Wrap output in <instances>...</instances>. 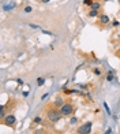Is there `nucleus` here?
Instances as JSON below:
<instances>
[{
    "instance_id": "f257e3e1",
    "label": "nucleus",
    "mask_w": 120,
    "mask_h": 134,
    "mask_svg": "<svg viewBox=\"0 0 120 134\" xmlns=\"http://www.w3.org/2000/svg\"><path fill=\"white\" fill-rule=\"evenodd\" d=\"M46 116H48V120H49V122L56 123V122H59V120L62 119L63 115L60 114V109L53 108V109H49V111H46Z\"/></svg>"
},
{
    "instance_id": "f03ea898",
    "label": "nucleus",
    "mask_w": 120,
    "mask_h": 134,
    "mask_svg": "<svg viewBox=\"0 0 120 134\" xmlns=\"http://www.w3.org/2000/svg\"><path fill=\"white\" fill-rule=\"evenodd\" d=\"M59 109H60V114H62L63 116H70L74 112V105H72L71 103H64Z\"/></svg>"
},
{
    "instance_id": "7ed1b4c3",
    "label": "nucleus",
    "mask_w": 120,
    "mask_h": 134,
    "mask_svg": "<svg viewBox=\"0 0 120 134\" xmlns=\"http://www.w3.org/2000/svg\"><path fill=\"white\" fill-rule=\"evenodd\" d=\"M92 126H93L92 122L83 123L82 126L78 127V134H92Z\"/></svg>"
},
{
    "instance_id": "20e7f679",
    "label": "nucleus",
    "mask_w": 120,
    "mask_h": 134,
    "mask_svg": "<svg viewBox=\"0 0 120 134\" xmlns=\"http://www.w3.org/2000/svg\"><path fill=\"white\" fill-rule=\"evenodd\" d=\"M3 122H4L6 126H10V127H14L15 123H16V118L14 115H7L4 119H3Z\"/></svg>"
},
{
    "instance_id": "39448f33",
    "label": "nucleus",
    "mask_w": 120,
    "mask_h": 134,
    "mask_svg": "<svg viewBox=\"0 0 120 134\" xmlns=\"http://www.w3.org/2000/svg\"><path fill=\"white\" fill-rule=\"evenodd\" d=\"M109 22H111V19H109L108 15H105V14L100 15V23H101V25H106V23H109Z\"/></svg>"
},
{
    "instance_id": "423d86ee",
    "label": "nucleus",
    "mask_w": 120,
    "mask_h": 134,
    "mask_svg": "<svg viewBox=\"0 0 120 134\" xmlns=\"http://www.w3.org/2000/svg\"><path fill=\"white\" fill-rule=\"evenodd\" d=\"M90 8H92V10H96V11H100V8H101V3L94 2L92 6H90Z\"/></svg>"
},
{
    "instance_id": "0eeeda50",
    "label": "nucleus",
    "mask_w": 120,
    "mask_h": 134,
    "mask_svg": "<svg viewBox=\"0 0 120 134\" xmlns=\"http://www.w3.org/2000/svg\"><path fill=\"white\" fill-rule=\"evenodd\" d=\"M63 104H64V100H63L62 97H57V99L55 100V105H57L59 108H60V107H62Z\"/></svg>"
},
{
    "instance_id": "6e6552de",
    "label": "nucleus",
    "mask_w": 120,
    "mask_h": 134,
    "mask_svg": "<svg viewBox=\"0 0 120 134\" xmlns=\"http://www.w3.org/2000/svg\"><path fill=\"white\" fill-rule=\"evenodd\" d=\"M89 16H90V18H96V16H100V12L96 11V10H90Z\"/></svg>"
},
{
    "instance_id": "1a4fd4ad",
    "label": "nucleus",
    "mask_w": 120,
    "mask_h": 134,
    "mask_svg": "<svg viewBox=\"0 0 120 134\" xmlns=\"http://www.w3.org/2000/svg\"><path fill=\"white\" fill-rule=\"evenodd\" d=\"M76 123H78V118H76V116H72V118L70 119V125H71V126H75Z\"/></svg>"
},
{
    "instance_id": "9d476101",
    "label": "nucleus",
    "mask_w": 120,
    "mask_h": 134,
    "mask_svg": "<svg viewBox=\"0 0 120 134\" xmlns=\"http://www.w3.org/2000/svg\"><path fill=\"white\" fill-rule=\"evenodd\" d=\"M44 83H45V79L42 78V77H38V78H37V85L38 86H42Z\"/></svg>"
},
{
    "instance_id": "9b49d317",
    "label": "nucleus",
    "mask_w": 120,
    "mask_h": 134,
    "mask_svg": "<svg viewBox=\"0 0 120 134\" xmlns=\"http://www.w3.org/2000/svg\"><path fill=\"white\" fill-rule=\"evenodd\" d=\"M12 8H15V3H11V4H7L4 7V10L6 11H8V10H12Z\"/></svg>"
},
{
    "instance_id": "f8f14e48",
    "label": "nucleus",
    "mask_w": 120,
    "mask_h": 134,
    "mask_svg": "<svg viewBox=\"0 0 120 134\" xmlns=\"http://www.w3.org/2000/svg\"><path fill=\"white\" fill-rule=\"evenodd\" d=\"M113 78H115V77H113V74H112V73L106 74V81H108V82H112V81H113Z\"/></svg>"
},
{
    "instance_id": "ddd939ff",
    "label": "nucleus",
    "mask_w": 120,
    "mask_h": 134,
    "mask_svg": "<svg viewBox=\"0 0 120 134\" xmlns=\"http://www.w3.org/2000/svg\"><path fill=\"white\" fill-rule=\"evenodd\" d=\"M33 122H34V123H36V125H40V123H41V122H42V119H41V118H40V116H36V118H34V120H33Z\"/></svg>"
},
{
    "instance_id": "4468645a",
    "label": "nucleus",
    "mask_w": 120,
    "mask_h": 134,
    "mask_svg": "<svg viewBox=\"0 0 120 134\" xmlns=\"http://www.w3.org/2000/svg\"><path fill=\"white\" fill-rule=\"evenodd\" d=\"M93 3H94L93 0H83V4H85V6H89V7L93 4Z\"/></svg>"
},
{
    "instance_id": "2eb2a0df",
    "label": "nucleus",
    "mask_w": 120,
    "mask_h": 134,
    "mask_svg": "<svg viewBox=\"0 0 120 134\" xmlns=\"http://www.w3.org/2000/svg\"><path fill=\"white\" fill-rule=\"evenodd\" d=\"M104 107H105V109H106V112L109 114V115H111V108H109V105L106 104V103H104Z\"/></svg>"
},
{
    "instance_id": "dca6fc26",
    "label": "nucleus",
    "mask_w": 120,
    "mask_h": 134,
    "mask_svg": "<svg viewBox=\"0 0 120 134\" xmlns=\"http://www.w3.org/2000/svg\"><path fill=\"white\" fill-rule=\"evenodd\" d=\"M93 73H94L96 75H100V74H101V70H100V69H94V70H93Z\"/></svg>"
},
{
    "instance_id": "f3484780",
    "label": "nucleus",
    "mask_w": 120,
    "mask_h": 134,
    "mask_svg": "<svg viewBox=\"0 0 120 134\" xmlns=\"http://www.w3.org/2000/svg\"><path fill=\"white\" fill-rule=\"evenodd\" d=\"M119 25H120V22L117 21V19H115V21L112 22V26H115V28H116V26H119Z\"/></svg>"
},
{
    "instance_id": "a211bd4d",
    "label": "nucleus",
    "mask_w": 120,
    "mask_h": 134,
    "mask_svg": "<svg viewBox=\"0 0 120 134\" xmlns=\"http://www.w3.org/2000/svg\"><path fill=\"white\" fill-rule=\"evenodd\" d=\"M32 11H33V8L30 7V6H27V7L25 8V12H32Z\"/></svg>"
},
{
    "instance_id": "6ab92c4d",
    "label": "nucleus",
    "mask_w": 120,
    "mask_h": 134,
    "mask_svg": "<svg viewBox=\"0 0 120 134\" xmlns=\"http://www.w3.org/2000/svg\"><path fill=\"white\" fill-rule=\"evenodd\" d=\"M111 133H112V129H109V127H108V129L105 130V133H104V134H111Z\"/></svg>"
},
{
    "instance_id": "aec40b11",
    "label": "nucleus",
    "mask_w": 120,
    "mask_h": 134,
    "mask_svg": "<svg viewBox=\"0 0 120 134\" xmlns=\"http://www.w3.org/2000/svg\"><path fill=\"white\" fill-rule=\"evenodd\" d=\"M42 33H44V34H48V36H52V33L48 32V30H42Z\"/></svg>"
},
{
    "instance_id": "412c9836",
    "label": "nucleus",
    "mask_w": 120,
    "mask_h": 134,
    "mask_svg": "<svg viewBox=\"0 0 120 134\" xmlns=\"http://www.w3.org/2000/svg\"><path fill=\"white\" fill-rule=\"evenodd\" d=\"M30 28H33V29H38V26H36V25H33V23H30Z\"/></svg>"
},
{
    "instance_id": "4be33fe9",
    "label": "nucleus",
    "mask_w": 120,
    "mask_h": 134,
    "mask_svg": "<svg viewBox=\"0 0 120 134\" xmlns=\"http://www.w3.org/2000/svg\"><path fill=\"white\" fill-rule=\"evenodd\" d=\"M46 97H48V93H45V95H44V96H42V97H41V100H44V99H46Z\"/></svg>"
},
{
    "instance_id": "5701e85b",
    "label": "nucleus",
    "mask_w": 120,
    "mask_h": 134,
    "mask_svg": "<svg viewBox=\"0 0 120 134\" xmlns=\"http://www.w3.org/2000/svg\"><path fill=\"white\" fill-rule=\"evenodd\" d=\"M41 2H42V3H49L51 0H41Z\"/></svg>"
},
{
    "instance_id": "b1692460",
    "label": "nucleus",
    "mask_w": 120,
    "mask_h": 134,
    "mask_svg": "<svg viewBox=\"0 0 120 134\" xmlns=\"http://www.w3.org/2000/svg\"><path fill=\"white\" fill-rule=\"evenodd\" d=\"M102 2H109V0H102Z\"/></svg>"
},
{
    "instance_id": "393cba45",
    "label": "nucleus",
    "mask_w": 120,
    "mask_h": 134,
    "mask_svg": "<svg viewBox=\"0 0 120 134\" xmlns=\"http://www.w3.org/2000/svg\"><path fill=\"white\" fill-rule=\"evenodd\" d=\"M117 2H119V6H120V0H117Z\"/></svg>"
},
{
    "instance_id": "a878e982",
    "label": "nucleus",
    "mask_w": 120,
    "mask_h": 134,
    "mask_svg": "<svg viewBox=\"0 0 120 134\" xmlns=\"http://www.w3.org/2000/svg\"><path fill=\"white\" fill-rule=\"evenodd\" d=\"M40 2H41V0H40Z\"/></svg>"
}]
</instances>
